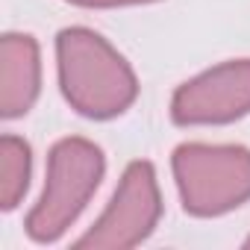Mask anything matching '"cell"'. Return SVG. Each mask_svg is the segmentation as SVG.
<instances>
[{
  "instance_id": "cell-6",
  "label": "cell",
  "mask_w": 250,
  "mask_h": 250,
  "mask_svg": "<svg viewBox=\"0 0 250 250\" xmlns=\"http://www.w3.org/2000/svg\"><path fill=\"white\" fill-rule=\"evenodd\" d=\"M42 91L39 42L27 33H6L0 42V115L6 121L33 109Z\"/></svg>"
},
{
  "instance_id": "cell-4",
  "label": "cell",
  "mask_w": 250,
  "mask_h": 250,
  "mask_svg": "<svg viewBox=\"0 0 250 250\" xmlns=\"http://www.w3.org/2000/svg\"><path fill=\"white\" fill-rule=\"evenodd\" d=\"M162 218V194L156 183V171L150 162H130L121 174V183L94 221V227L77 238V247H136L142 244Z\"/></svg>"
},
{
  "instance_id": "cell-5",
  "label": "cell",
  "mask_w": 250,
  "mask_h": 250,
  "mask_svg": "<svg viewBox=\"0 0 250 250\" xmlns=\"http://www.w3.org/2000/svg\"><path fill=\"white\" fill-rule=\"evenodd\" d=\"M250 112V59L221 62L186 80L171 97V118L180 127L229 124Z\"/></svg>"
},
{
  "instance_id": "cell-7",
  "label": "cell",
  "mask_w": 250,
  "mask_h": 250,
  "mask_svg": "<svg viewBox=\"0 0 250 250\" xmlns=\"http://www.w3.org/2000/svg\"><path fill=\"white\" fill-rule=\"evenodd\" d=\"M33 174V150L21 136H3L0 139V209L12 212L27 188Z\"/></svg>"
},
{
  "instance_id": "cell-1",
  "label": "cell",
  "mask_w": 250,
  "mask_h": 250,
  "mask_svg": "<svg viewBox=\"0 0 250 250\" xmlns=\"http://www.w3.org/2000/svg\"><path fill=\"white\" fill-rule=\"evenodd\" d=\"M56 68L65 100L85 118H115L139 97L130 62L88 27H65L56 36Z\"/></svg>"
},
{
  "instance_id": "cell-3",
  "label": "cell",
  "mask_w": 250,
  "mask_h": 250,
  "mask_svg": "<svg viewBox=\"0 0 250 250\" xmlns=\"http://www.w3.org/2000/svg\"><path fill=\"white\" fill-rule=\"evenodd\" d=\"M183 209L218 218L250 200V150L241 145H180L171 156Z\"/></svg>"
},
{
  "instance_id": "cell-9",
  "label": "cell",
  "mask_w": 250,
  "mask_h": 250,
  "mask_svg": "<svg viewBox=\"0 0 250 250\" xmlns=\"http://www.w3.org/2000/svg\"><path fill=\"white\" fill-rule=\"evenodd\" d=\"M244 247H250V235H247V238H244Z\"/></svg>"
},
{
  "instance_id": "cell-8",
  "label": "cell",
  "mask_w": 250,
  "mask_h": 250,
  "mask_svg": "<svg viewBox=\"0 0 250 250\" xmlns=\"http://www.w3.org/2000/svg\"><path fill=\"white\" fill-rule=\"evenodd\" d=\"M74 6L85 9H115V6H139V3H156V0H68Z\"/></svg>"
},
{
  "instance_id": "cell-2",
  "label": "cell",
  "mask_w": 250,
  "mask_h": 250,
  "mask_svg": "<svg viewBox=\"0 0 250 250\" xmlns=\"http://www.w3.org/2000/svg\"><path fill=\"white\" fill-rule=\"evenodd\" d=\"M103 174L106 159L94 142L80 136L59 139L47 156V180L42 197L24 221L27 235L39 244L62 238L94 197Z\"/></svg>"
}]
</instances>
